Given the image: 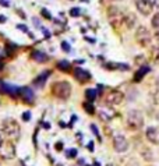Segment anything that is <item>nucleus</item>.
I'll use <instances>...</instances> for the list:
<instances>
[{"label": "nucleus", "instance_id": "473e14b6", "mask_svg": "<svg viewBox=\"0 0 159 166\" xmlns=\"http://www.w3.org/2000/svg\"><path fill=\"white\" fill-rule=\"evenodd\" d=\"M6 20H7V18H6L4 16H0V24H4Z\"/></svg>", "mask_w": 159, "mask_h": 166}, {"label": "nucleus", "instance_id": "412c9836", "mask_svg": "<svg viewBox=\"0 0 159 166\" xmlns=\"http://www.w3.org/2000/svg\"><path fill=\"white\" fill-rule=\"evenodd\" d=\"M152 27H154L156 31H159V13H156L152 17Z\"/></svg>", "mask_w": 159, "mask_h": 166}, {"label": "nucleus", "instance_id": "6e6552de", "mask_svg": "<svg viewBox=\"0 0 159 166\" xmlns=\"http://www.w3.org/2000/svg\"><path fill=\"white\" fill-rule=\"evenodd\" d=\"M135 7L142 16H149L154 9L152 0H135Z\"/></svg>", "mask_w": 159, "mask_h": 166}, {"label": "nucleus", "instance_id": "39448f33", "mask_svg": "<svg viewBox=\"0 0 159 166\" xmlns=\"http://www.w3.org/2000/svg\"><path fill=\"white\" fill-rule=\"evenodd\" d=\"M124 17L126 16H123V13L120 11V9H117V7H110V9L108 10L109 22H110L113 27H117L119 24L124 22Z\"/></svg>", "mask_w": 159, "mask_h": 166}, {"label": "nucleus", "instance_id": "6ab92c4d", "mask_svg": "<svg viewBox=\"0 0 159 166\" xmlns=\"http://www.w3.org/2000/svg\"><path fill=\"white\" fill-rule=\"evenodd\" d=\"M57 68L61 70V71H69L70 68H71V66H70V63L67 60H61V62L57 63Z\"/></svg>", "mask_w": 159, "mask_h": 166}, {"label": "nucleus", "instance_id": "9d476101", "mask_svg": "<svg viewBox=\"0 0 159 166\" xmlns=\"http://www.w3.org/2000/svg\"><path fill=\"white\" fill-rule=\"evenodd\" d=\"M113 148L116 152H126L129 149V142L124 136H116L113 138Z\"/></svg>", "mask_w": 159, "mask_h": 166}, {"label": "nucleus", "instance_id": "aec40b11", "mask_svg": "<svg viewBox=\"0 0 159 166\" xmlns=\"http://www.w3.org/2000/svg\"><path fill=\"white\" fill-rule=\"evenodd\" d=\"M84 110L87 112V113H89V115H94L95 113V107H94V105L91 102H85L84 103Z\"/></svg>", "mask_w": 159, "mask_h": 166}, {"label": "nucleus", "instance_id": "cd10ccee", "mask_svg": "<svg viewBox=\"0 0 159 166\" xmlns=\"http://www.w3.org/2000/svg\"><path fill=\"white\" fill-rule=\"evenodd\" d=\"M91 130H92V133H94L95 136L99 137V131H98V128H96V126H95V124H91Z\"/></svg>", "mask_w": 159, "mask_h": 166}, {"label": "nucleus", "instance_id": "4be33fe9", "mask_svg": "<svg viewBox=\"0 0 159 166\" xmlns=\"http://www.w3.org/2000/svg\"><path fill=\"white\" fill-rule=\"evenodd\" d=\"M66 156H67V158H75V156H77V149L70 148L69 151H66Z\"/></svg>", "mask_w": 159, "mask_h": 166}, {"label": "nucleus", "instance_id": "a878e982", "mask_svg": "<svg viewBox=\"0 0 159 166\" xmlns=\"http://www.w3.org/2000/svg\"><path fill=\"white\" fill-rule=\"evenodd\" d=\"M61 49L66 52H70V45L67 42H61Z\"/></svg>", "mask_w": 159, "mask_h": 166}, {"label": "nucleus", "instance_id": "f3484780", "mask_svg": "<svg viewBox=\"0 0 159 166\" xmlns=\"http://www.w3.org/2000/svg\"><path fill=\"white\" fill-rule=\"evenodd\" d=\"M96 96H98V91H96V90H92V88H89V90L85 91V98L88 99L89 102L95 101V99H96Z\"/></svg>", "mask_w": 159, "mask_h": 166}, {"label": "nucleus", "instance_id": "5701e85b", "mask_svg": "<svg viewBox=\"0 0 159 166\" xmlns=\"http://www.w3.org/2000/svg\"><path fill=\"white\" fill-rule=\"evenodd\" d=\"M80 14H81V11H80L78 7H73V9L70 10V16H71V17H78Z\"/></svg>", "mask_w": 159, "mask_h": 166}, {"label": "nucleus", "instance_id": "c9c22d12", "mask_svg": "<svg viewBox=\"0 0 159 166\" xmlns=\"http://www.w3.org/2000/svg\"><path fill=\"white\" fill-rule=\"evenodd\" d=\"M94 166H101V165H99V162H95V163H94Z\"/></svg>", "mask_w": 159, "mask_h": 166}, {"label": "nucleus", "instance_id": "bb28decb", "mask_svg": "<svg viewBox=\"0 0 159 166\" xmlns=\"http://www.w3.org/2000/svg\"><path fill=\"white\" fill-rule=\"evenodd\" d=\"M42 16H43V17H45V18H47V20H50V14H49V11H47V10L46 9H42Z\"/></svg>", "mask_w": 159, "mask_h": 166}, {"label": "nucleus", "instance_id": "0eeeda50", "mask_svg": "<svg viewBox=\"0 0 159 166\" xmlns=\"http://www.w3.org/2000/svg\"><path fill=\"white\" fill-rule=\"evenodd\" d=\"M123 99H124V94H123L121 91L113 90L106 95V99H105V101H106V103H108L109 106H116V105L121 103Z\"/></svg>", "mask_w": 159, "mask_h": 166}, {"label": "nucleus", "instance_id": "423d86ee", "mask_svg": "<svg viewBox=\"0 0 159 166\" xmlns=\"http://www.w3.org/2000/svg\"><path fill=\"white\" fill-rule=\"evenodd\" d=\"M0 156L3 159H11L16 156V148H14L13 142L3 141V144L0 145Z\"/></svg>", "mask_w": 159, "mask_h": 166}, {"label": "nucleus", "instance_id": "2f4dec72", "mask_svg": "<svg viewBox=\"0 0 159 166\" xmlns=\"http://www.w3.org/2000/svg\"><path fill=\"white\" fill-rule=\"evenodd\" d=\"M56 148H57V151H61V148H63V144H61V142H57V144H56Z\"/></svg>", "mask_w": 159, "mask_h": 166}, {"label": "nucleus", "instance_id": "e433bc0d", "mask_svg": "<svg viewBox=\"0 0 159 166\" xmlns=\"http://www.w3.org/2000/svg\"><path fill=\"white\" fill-rule=\"evenodd\" d=\"M3 144V140H1V137H0V145Z\"/></svg>", "mask_w": 159, "mask_h": 166}, {"label": "nucleus", "instance_id": "20e7f679", "mask_svg": "<svg viewBox=\"0 0 159 166\" xmlns=\"http://www.w3.org/2000/svg\"><path fill=\"white\" fill-rule=\"evenodd\" d=\"M135 39L141 46H148L151 43V32L148 31V28L144 25H140L135 31Z\"/></svg>", "mask_w": 159, "mask_h": 166}, {"label": "nucleus", "instance_id": "c85d7f7f", "mask_svg": "<svg viewBox=\"0 0 159 166\" xmlns=\"http://www.w3.org/2000/svg\"><path fill=\"white\" fill-rule=\"evenodd\" d=\"M17 28H18V30H21V31H24V32H28V28H27L25 25H22V24H21V25L18 24V25H17Z\"/></svg>", "mask_w": 159, "mask_h": 166}, {"label": "nucleus", "instance_id": "f257e3e1", "mask_svg": "<svg viewBox=\"0 0 159 166\" xmlns=\"http://www.w3.org/2000/svg\"><path fill=\"white\" fill-rule=\"evenodd\" d=\"M52 94L59 99H69L71 95V85L69 81H57L52 85Z\"/></svg>", "mask_w": 159, "mask_h": 166}, {"label": "nucleus", "instance_id": "a211bd4d", "mask_svg": "<svg viewBox=\"0 0 159 166\" xmlns=\"http://www.w3.org/2000/svg\"><path fill=\"white\" fill-rule=\"evenodd\" d=\"M124 22H126V25H127V28H131V27L135 24V17H134V14H127L124 17Z\"/></svg>", "mask_w": 159, "mask_h": 166}, {"label": "nucleus", "instance_id": "72a5a7b5", "mask_svg": "<svg viewBox=\"0 0 159 166\" xmlns=\"http://www.w3.org/2000/svg\"><path fill=\"white\" fill-rule=\"evenodd\" d=\"M1 68H3V62H1V59H0V71H1Z\"/></svg>", "mask_w": 159, "mask_h": 166}, {"label": "nucleus", "instance_id": "dca6fc26", "mask_svg": "<svg viewBox=\"0 0 159 166\" xmlns=\"http://www.w3.org/2000/svg\"><path fill=\"white\" fill-rule=\"evenodd\" d=\"M49 74H50L49 71H45L43 74H41L38 78H35V80H34V85L35 87H43V84H45V81L47 80Z\"/></svg>", "mask_w": 159, "mask_h": 166}, {"label": "nucleus", "instance_id": "c756f323", "mask_svg": "<svg viewBox=\"0 0 159 166\" xmlns=\"http://www.w3.org/2000/svg\"><path fill=\"white\" fill-rule=\"evenodd\" d=\"M0 4H1V6H6V7H9L10 3H9V1H6V0H0Z\"/></svg>", "mask_w": 159, "mask_h": 166}, {"label": "nucleus", "instance_id": "1a4fd4ad", "mask_svg": "<svg viewBox=\"0 0 159 166\" xmlns=\"http://www.w3.org/2000/svg\"><path fill=\"white\" fill-rule=\"evenodd\" d=\"M20 90H21V88H18V87H16V85H10V84L0 80V94L10 95V96L16 98L17 95H20Z\"/></svg>", "mask_w": 159, "mask_h": 166}, {"label": "nucleus", "instance_id": "7ed1b4c3", "mask_svg": "<svg viewBox=\"0 0 159 166\" xmlns=\"http://www.w3.org/2000/svg\"><path fill=\"white\" fill-rule=\"evenodd\" d=\"M1 130L6 136L9 137H18L20 134V126L14 119H4L1 123Z\"/></svg>", "mask_w": 159, "mask_h": 166}, {"label": "nucleus", "instance_id": "4468645a", "mask_svg": "<svg viewBox=\"0 0 159 166\" xmlns=\"http://www.w3.org/2000/svg\"><path fill=\"white\" fill-rule=\"evenodd\" d=\"M149 70L151 68L148 67V66H142V67H140L138 68V71L135 73V76H134V81H135V82H140V81L145 77L146 73H149Z\"/></svg>", "mask_w": 159, "mask_h": 166}, {"label": "nucleus", "instance_id": "9b49d317", "mask_svg": "<svg viewBox=\"0 0 159 166\" xmlns=\"http://www.w3.org/2000/svg\"><path fill=\"white\" fill-rule=\"evenodd\" d=\"M145 136L149 142L155 145H159V126H151L146 128Z\"/></svg>", "mask_w": 159, "mask_h": 166}, {"label": "nucleus", "instance_id": "ddd939ff", "mask_svg": "<svg viewBox=\"0 0 159 166\" xmlns=\"http://www.w3.org/2000/svg\"><path fill=\"white\" fill-rule=\"evenodd\" d=\"M20 98H21L25 103H32L35 101V95H34V92H32L31 88L22 87L21 90H20Z\"/></svg>", "mask_w": 159, "mask_h": 166}, {"label": "nucleus", "instance_id": "2eb2a0df", "mask_svg": "<svg viewBox=\"0 0 159 166\" xmlns=\"http://www.w3.org/2000/svg\"><path fill=\"white\" fill-rule=\"evenodd\" d=\"M31 57L35 60V62H38V63H45L47 62V56L43 53V52H39V50H34L31 53Z\"/></svg>", "mask_w": 159, "mask_h": 166}, {"label": "nucleus", "instance_id": "7c9ffc66", "mask_svg": "<svg viewBox=\"0 0 159 166\" xmlns=\"http://www.w3.org/2000/svg\"><path fill=\"white\" fill-rule=\"evenodd\" d=\"M88 149H89L91 152L94 151V142H92V141H91V142H88Z\"/></svg>", "mask_w": 159, "mask_h": 166}, {"label": "nucleus", "instance_id": "f8f14e48", "mask_svg": "<svg viewBox=\"0 0 159 166\" xmlns=\"http://www.w3.org/2000/svg\"><path fill=\"white\" fill-rule=\"evenodd\" d=\"M74 77H75V80H77L78 82H81V84H84V82H87V81L91 80L89 71H87V70L80 68V67H77L75 70H74Z\"/></svg>", "mask_w": 159, "mask_h": 166}, {"label": "nucleus", "instance_id": "f03ea898", "mask_svg": "<svg viewBox=\"0 0 159 166\" xmlns=\"http://www.w3.org/2000/svg\"><path fill=\"white\" fill-rule=\"evenodd\" d=\"M127 126L130 130H140L144 126V116L140 110H130L127 115Z\"/></svg>", "mask_w": 159, "mask_h": 166}, {"label": "nucleus", "instance_id": "f704fd0d", "mask_svg": "<svg viewBox=\"0 0 159 166\" xmlns=\"http://www.w3.org/2000/svg\"><path fill=\"white\" fill-rule=\"evenodd\" d=\"M155 6H156V7H159V0H155Z\"/></svg>", "mask_w": 159, "mask_h": 166}, {"label": "nucleus", "instance_id": "b1692460", "mask_svg": "<svg viewBox=\"0 0 159 166\" xmlns=\"http://www.w3.org/2000/svg\"><path fill=\"white\" fill-rule=\"evenodd\" d=\"M152 57H154L155 62H159V46L154 47V50H152Z\"/></svg>", "mask_w": 159, "mask_h": 166}, {"label": "nucleus", "instance_id": "393cba45", "mask_svg": "<svg viewBox=\"0 0 159 166\" xmlns=\"http://www.w3.org/2000/svg\"><path fill=\"white\" fill-rule=\"evenodd\" d=\"M22 120H24V122H30L31 120V112H24V113H22Z\"/></svg>", "mask_w": 159, "mask_h": 166}]
</instances>
